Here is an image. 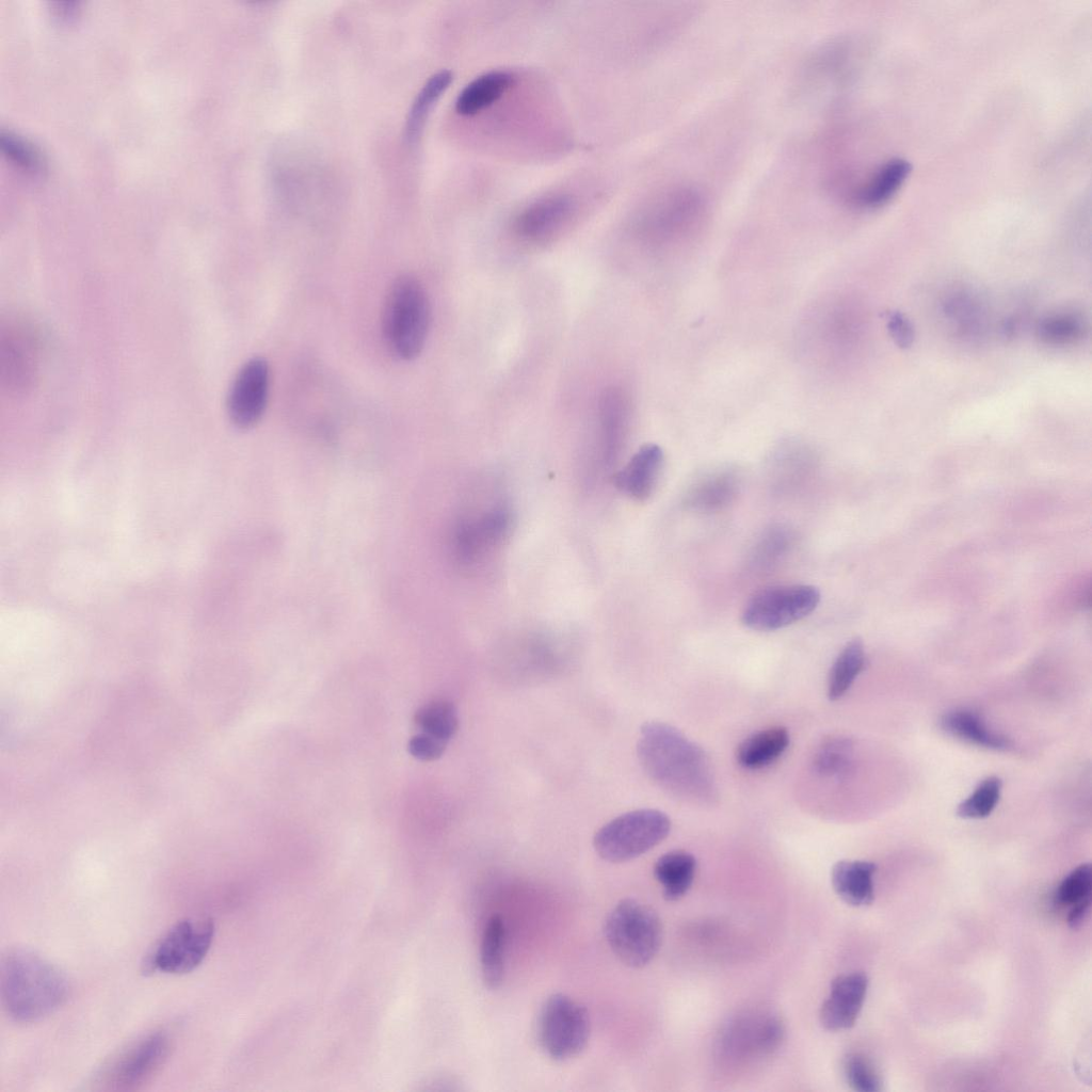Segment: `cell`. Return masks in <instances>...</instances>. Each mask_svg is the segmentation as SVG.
Returning <instances> with one entry per match:
<instances>
[{
    "label": "cell",
    "instance_id": "obj_1",
    "mask_svg": "<svg viewBox=\"0 0 1092 1092\" xmlns=\"http://www.w3.org/2000/svg\"><path fill=\"white\" fill-rule=\"evenodd\" d=\"M637 753L648 776L671 794L698 804L718 798L708 755L674 726L658 721L643 724Z\"/></svg>",
    "mask_w": 1092,
    "mask_h": 1092
},
{
    "label": "cell",
    "instance_id": "obj_2",
    "mask_svg": "<svg viewBox=\"0 0 1092 1092\" xmlns=\"http://www.w3.org/2000/svg\"><path fill=\"white\" fill-rule=\"evenodd\" d=\"M0 989L3 1007L19 1023H32L52 1013L67 999L63 973L36 952L13 948L2 957Z\"/></svg>",
    "mask_w": 1092,
    "mask_h": 1092
},
{
    "label": "cell",
    "instance_id": "obj_3",
    "mask_svg": "<svg viewBox=\"0 0 1092 1092\" xmlns=\"http://www.w3.org/2000/svg\"><path fill=\"white\" fill-rule=\"evenodd\" d=\"M430 326V303L421 283L411 275L396 278L383 309V335L389 351L411 360L424 347Z\"/></svg>",
    "mask_w": 1092,
    "mask_h": 1092
},
{
    "label": "cell",
    "instance_id": "obj_4",
    "mask_svg": "<svg viewBox=\"0 0 1092 1092\" xmlns=\"http://www.w3.org/2000/svg\"><path fill=\"white\" fill-rule=\"evenodd\" d=\"M604 932L613 953L633 968L647 965L662 942V924L656 911L631 898L621 900L610 911Z\"/></svg>",
    "mask_w": 1092,
    "mask_h": 1092
},
{
    "label": "cell",
    "instance_id": "obj_5",
    "mask_svg": "<svg viewBox=\"0 0 1092 1092\" xmlns=\"http://www.w3.org/2000/svg\"><path fill=\"white\" fill-rule=\"evenodd\" d=\"M782 1019L768 1010H746L729 1018L719 1032L717 1058L725 1066L741 1067L771 1055L784 1038Z\"/></svg>",
    "mask_w": 1092,
    "mask_h": 1092
},
{
    "label": "cell",
    "instance_id": "obj_6",
    "mask_svg": "<svg viewBox=\"0 0 1092 1092\" xmlns=\"http://www.w3.org/2000/svg\"><path fill=\"white\" fill-rule=\"evenodd\" d=\"M670 830L671 820L663 812L637 809L601 826L594 836L593 845L605 861L623 863L649 851L669 835Z\"/></svg>",
    "mask_w": 1092,
    "mask_h": 1092
},
{
    "label": "cell",
    "instance_id": "obj_7",
    "mask_svg": "<svg viewBox=\"0 0 1092 1092\" xmlns=\"http://www.w3.org/2000/svg\"><path fill=\"white\" fill-rule=\"evenodd\" d=\"M589 1038L590 1017L584 1006L562 993L544 1001L537 1019V1039L551 1059L566 1061L577 1057Z\"/></svg>",
    "mask_w": 1092,
    "mask_h": 1092
},
{
    "label": "cell",
    "instance_id": "obj_8",
    "mask_svg": "<svg viewBox=\"0 0 1092 1092\" xmlns=\"http://www.w3.org/2000/svg\"><path fill=\"white\" fill-rule=\"evenodd\" d=\"M214 936L210 919L177 921L145 956L143 973L187 974L206 958Z\"/></svg>",
    "mask_w": 1092,
    "mask_h": 1092
},
{
    "label": "cell",
    "instance_id": "obj_9",
    "mask_svg": "<svg viewBox=\"0 0 1092 1092\" xmlns=\"http://www.w3.org/2000/svg\"><path fill=\"white\" fill-rule=\"evenodd\" d=\"M820 601L819 590L809 584L775 585L762 589L750 598L742 623L753 630L772 631L809 615Z\"/></svg>",
    "mask_w": 1092,
    "mask_h": 1092
},
{
    "label": "cell",
    "instance_id": "obj_10",
    "mask_svg": "<svg viewBox=\"0 0 1092 1092\" xmlns=\"http://www.w3.org/2000/svg\"><path fill=\"white\" fill-rule=\"evenodd\" d=\"M170 1046V1039L164 1032H150L111 1058L102 1066L98 1079L111 1089H135L159 1072L168 1056Z\"/></svg>",
    "mask_w": 1092,
    "mask_h": 1092
},
{
    "label": "cell",
    "instance_id": "obj_11",
    "mask_svg": "<svg viewBox=\"0 0 1092 1092\" xmlns=\"http://www.w3.org/2000/svg\"><path fill=\"white\" fill-rule=\"evenodd\" d=\"M512 521L511 510L504 504L462 518L452 533L453 555L463 564L477 562L503 542Z\"/></svg>",
    "mask_w": 1092,
    "mask_h": 1092
},
{
    "label": "cell",
    "instance_id": "obj_12",
    "mask_svg": "<svg viewBox=\"0 0 1092 1092\" xmlns=\"http://www.w3.org/2000/svg\"><path fill=\"white\" fill-rule=\"evenodd\" d=\"M270 368L262 357L248 359L238 371L228 394L227 413L239 429L258 423L267 408Z\"/></svg>",
    "mask_w": 1092,
    "mask_h": 1092
},
{
    "label": "cell",
    "instance_id": "obj_13",
    "mask_svg": "<svg viewBox=\"0 0 1092 1092\" xmlns=\"http://www.w3.org/2000/svg\"><path fill=\"white\" fill-rule=\"evenodd\" d=\"M705 212V199L693 188H675L660 195L644 215V226L657 235L684 231Z\"/></svg>",
    "mask_w": 1092,
    "mask_h": 1092
},
{
    "label": "cell",
    "instance_id": "obj_14",
    "mask_svg": "<svg viewBox=\"0 0 1092 1092\" xmlns=\"http://www.w3.org/2000/svg\"><path fill=\"white\" fill-rule=\"evenodd\" d=\"M576 199L568 194H552L533 202L514 221L516 235L529 242L551 238L572 219Z\"/></svg>",
    "mask_w": 1092,
    "mask_h": 1092
},
{
    "label": "cell",
    "instance_id": "obj_15",
    "mask_svg": "<svg viewBox=\"0 0 1092 1092\" xmlns=\"http://www.w3.org/2000/svg\"><path fill=\"white\" fill-rule=\"evenodd\" d=\"M867 987L868 978L861 971L839 975L833 979L819 1013L822 1026L831 1031L851 1028L862 1010Z\"/></svg>",
    "mask_w": 1092,
    "mask_h": 1092
},
{
    "label": "cell",
    "instance_id": "obj_16",
    "mask_svg": "<svg viewBox=\"0 0 1092 1092\" xmlns=\"http://www.w3.org/2000/svg\"><path fill=\"white\" fill-rule=\"evenodd\" d=\"M662 465V449L656 444L643 445L615 475L614 484L625 495L643 501L654 492Z\"/></svg>",
    "mask_w": 1092,
    "mask_h": 1092
},
{
    "label": "cell",
    "instance_id": "obj_17",
    "mask_svg": "<svg viewBox=\"0 0 1092 1092\" xmlns=\"http://www.w3.org/2000/svg\"><path fill=\"white\" fill-rule=\"evenodd\" d=\"M876 865L868 861L844 860L837 862L831 872L835 893L852 906L869 905L874 898L873 874Z\"/></svg>",
    "mask_w": 1092,
    "mask_h": 1092
},
{
    "label": "cell",
    "instance_id": "obj_18",
    "mask_svg": "<svg viewBox=\"0 0 1092 1092\" xmlns=\"http://www.w3.org/2000/svg\"><path fill=\"white\" fill-rule=\"evenodd\" d=\"M740 487L739 476L732 470L708 473L697 480L685 495V505L697 512H714L728 505Z\"/></svg>",
    "mask_w": 1092,
    "mask_h": 1092
},
{
    "label": "cell",
    "instance_id": "obj_19",
    "mask_svg": "<svg viewBox=\"0 0 1092 1092\" xmlns=\"http://www.w3.org/2000/svg\"><path fill=\"white\" fill-rule=\"evenodd\" d=\"M513 83L514 77L508 71L483 74L461 91L455 101V110L464 116L476 115L499 100Z\"/></svg>",
    "mask_w": 1092,
    "mask_h": 1092
},
{
    "label": "cell",
    "instance_id": "obj_20",
    "mask_svg": "<svg viewBox=\"0 0 1092 1092\" xmlns=\"http://www.w3.org/2000/svg\"><path fill=\"white\" fill-rule=\"evenodd\" d=\"M696 871L695 857L682 850H674L661 855L655 863L654 876L667 900L675 901L682 898L690 889Z\"/></svg>",
    "mask_w": 1092,
    "mask_h": 1092
},
{
    "label": "cell",
    "instance_id": "obj_21",
    "mask_svg": "<svg viewBox=\"0 0 1092 1092\" xmlns=\"http://www.w3.org/2000/svg\"><path fill=\"white\" fill-rule=\"evenodd\" d=\"M789 740V733L783 726H772L756 732L738 745L737 761L746 769L762 768L785 752Z\"/></svg>",
    "mask_w": 1092,
    "mask_h": 1092
},
{
    "label": "cell",
    "instance_id": "obj_22",
    "mask_svg": "<svg viewBox=\"0 0 1092 1092\" xmlns=\"http://www.w3.org/2000/svg\"><path fill=\"white\" fill-rule=\"evenodd\" d=\"M940 725L948 735L978 746L1005 750L1009 745L1003 736L991 730L981 718L970 710L949 711L941 718Z\"/></svg>",
    "mask_w": 1092,
    "mask_h": 1092
},
{
    "label": "cell",
    "instance_id": "obj_23",
    "mask_svg": "<svg viewBox=\"0 0 1092 1092\" xmlns=\"http://www.w3.org/2000/svg\"><path fill=\"white\" fill-rule=\"evenodd\" d=\"M505 927L498 915L491 916L482 932L480 947L481 974L484 984L498 989L504 977Z\"/></svg>",
    "mask_w": 1092,
    "mask_h": 1092
},
{
    "label": "cell",
    "instance_id": "obj_24",
    "mask_svg": "<svg viewBox=\"0 0 1092 1092\" xmlns=\"http://www.w3.org/2000/svg\"><path fill=\"white\" fill-rule=\"evenodd\" d=\"M911 164L903 159H892L881 165L857 193V202L868 208L886 204L904 183Z\"/></svg>",
    "mask_w": 1092,
    "mask_h": 1092
},
{
    "label": "cell",
    "instance_id": "obj_25",
    "mask_svg": "<svg viewBox=\"0 0 1092 1092\" xmlns=\"http://www.w3.org/2000/svg\"><path fill=\"white\" fill-rule=\"evenodd\" d=\"M866 656L862 641L854 639L846 644L832 664L828 679V696L839 700L852 686L865 668Z\"/></svg>",
    "mask_w": 1092,
    "mask_h": 1092
},
{
    "label": "cell",
    "instance_id": "obj_26",
    "mask_svg": "<svg viewBox=\"0 0 1092 1092\" xmlns=\"http://www.w3.org/2000/svg\"><path fill=\"white\" fill-rule=\"evenodd\" d=\"M854 748L850 739L835 736L823 740L813 757L816 773L823 777L842 780L852 771Z\"/></svg>",
    "mask_w": 1092,
    "mask_h": 1092
},
{
    "label": "cell",
    "instance_id": "obj_27",
    "mask_svg": "<svg viewBox=\"0 0 1092 1092\" xmlns=\"http://www.w3.org/2000/svg\"><path fill=\"white\" fill-rule=\"evenodd\" d=\"M627 422V402L619 389L605 392L600 403V424L605 455L613 457L621 444Z\"/></svg>",
    "mask_w": 1092,
    "mask_h": 1092
},
{
    "label": "cell",
    "instance_id": "obj_28",
    "mask_svg": "<svg viewBox=\"0 0 1092 1092\" xmlns=\"http://www.w3.org/2000/svg\"><path fill=\"white\" fill-rule=\"evenodd\" d=\"M451 80L452 75L449 70H440L434 74L420 90L412 105L405 125V139L408 143H415L418 140L430 110L449 86Z\"/></svg>",
    "mask_w": 1092,
    "mask_h": 1092
},
{
    "label": "cell",
    "instance_id": "obj_29",
    "mask_svg": "<svg viewBox=\"0 0 1092 1092\" xmlns=\"http://www.w3.org/2000/svg\"><path fill=\"white\" fill-rule=\"evenodd\" d=\"M415 724L431 737L448 743L459 727L455 706L446 700L432 701L420 707L414 717Z\"/></svg>",
    "mask_w": 1092,
    "mask_h": 1092
},
{
    "label": "cell",
    "instance_id": "obj_30",
    "mask_svg": "<svg viewBox=\"0 0 1092 1092\" xmlns=\"http://www.w3.org/2000/svg\"><path fill=\"white\" fill-rule=\"evenodd\" d=\"M1001 780L989 776L981 781L975 790L963 800L957 808V815L963 819H982L996 807L1001 792Z\"/></svg>",
    "mask_w": 1092,
    "mask_h": 1092
},
{
    "label": "cell",
    "instance_id": "obj_31",
    "mask_svg": "<svg viewBox=\"0 0 1092 1092\" xmlns=\"http://www.w3.org/2000/svg\"><path fill=\"white\" fill-rule=\"evenodd\" d=\"M1092 869L1090 864H1082L1070 872L1060 883L1056 899L1063 905L1073 906L1091 899Z\"/></svg>",
    "mask_w": 1092,
    "mask_h": 1092
},
{
    "label": "cell",
    "instance_id": "obj_32",
    "mask_svg": "<svg viewBox=\"0 0 1092 1092\" xmlns=\"http://www.w3.org/2000/svg\"><path fill=\"white\" fill-rule=\"evenodd\" d=\"M844 1074L849 1086L858 1092L881 1090L879 1076L870 1062L860 1054H849L844 1059Z\"/></svg>",
    "mask_w": 1092,
    "mask_h": 1092
},
{
    "label": "cell",
    "instance_id": "obj_33",
    "mask_svg": "<svg viewBox=\"0 0 1092 1092\" xmlns=\"http://www.w3.org/2000/svg\"><path fill=\"white\" fill-rule=\"evenodd\" d=\"M447 744L448 743L439 739L420 732L413 736L408 741V752L419 760L432 761L444 754Z\"/></svg>",
    "mask_w": 1092,
    "mask_h": 1092
},
{
    "label": "cell",
    "instance_id": "obj_34",
    "mask_svg": "<svg viewBox=\"0 0 1092 1092\" xmlns=\"http://www.w3.org/2000/svg\"><path fill=\"white\" fill-rule=\"evenodd\" d=\"M1 144L11 158L27 168L38 167L41 160L38 154L22 140L11 133L1 135Z\"/></svg>",
    "mask_w": 1092,
    "mask_h": 1092
},
{
    "label": "cell",
    "instance_id": "obj_35",
    "mask_svg": "<svg viewBox=\"0 0 1092 1092\" xmlns=\"http://www.w3.org/2000/svg\"><path fill=\"white\" fill-rule=\"evenodd\" d=\"M1078 331L1077 321L1067 317L1050 319L1043 325V335L1056 342L1073 338Z\"/></svg>",
    "mask_w": 1092,
    "mask_h": 1092
},
{
    "label": "cell",
    "instance_id": "obj_36",
    "mask_svg": "<svg viewBox=\"0 0 1092 1092\" xmlns=\"http://www.w3.org/2000/svg\"><path fill=\"white\" fill-rule=\"evenodd\" d=\"M780 529H774L764 540L760 548V555H764V557L771 558V556H776V553L782 552L787 547L789 536L786 531Z\"/></svg>",
    "mask_w": 1092,
    "mask_h": 1092
},
{
    "label": "cell",
    "instance_id": "obj_37",
    "mask_svg": "<svg viewBox=\"0 0 1092 1092\" xmlns=\"http://www.w3.org/2000/svg\"><path fill=\"white\" fill-rule=\"evenodd\" d=\"M1091 906V899L1077 903L1071 906V911L1067 916V924L1072 928L1079 927L1089 914Z\"/></svg>",
    "mask_w": 1092,
    "mask_h": 1092
}]
</instances>
